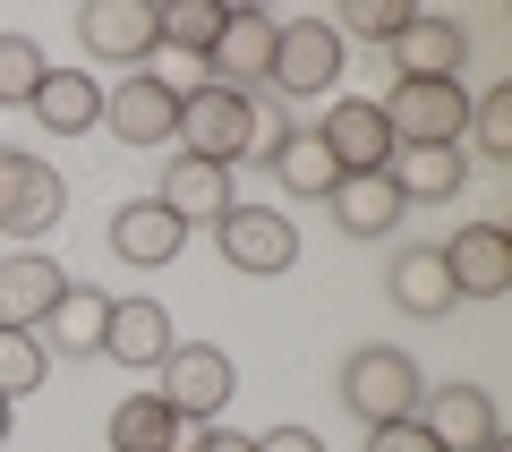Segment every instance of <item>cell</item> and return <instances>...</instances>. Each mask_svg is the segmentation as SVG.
<instances>
[{
	"instance_id": "e0dca14e",
	"label": "cell",
	"mask_w": 512,
	"mask_h": 452,
	"mask_svg": "<svg viewBox=\"0 0 512 452\" xmlns=\"http://www.w3.org/2000/svg\"><path fill=\"white\" fill-rule=\"evenodd\" d=\"M171 308L163 299H111V316H103V350L120 367H163L171 359Z\"/></svg>"
},
{
	"instance_id": "d4e9b609",
	"label": "cell",
	"mask_w": 512,
	"mask_h": 452,
	"mask_svg": "<svg viewBox=\"0 0 512 452\" xmlns=\"http://www.w3.org/2000/svg\"><path fill=\"white\" fill-rule=\"evenodd\" d=\"M274 180L291 188V197H316V205H325L333 188H342V163L325 154V137H316V128H291V137L274 145Z\"/></svg>"
},
{
	"instance_id": "83f0119b",
	"label": "cell",
	"mask_w": 512,
	"mask_h": 452,
	"mask_svg": "<svg viewBox=\"0 0 512 452\" xmlns=\"http://www.w3.org/2000/svg\"><path fill=\"white\" fill-rule=\"evenodd\" d=\"M43 376H52V350H43L35 333H0V401L43 393Z\"/></svg>"
},
{
	"instance_id": "d6986e66",
	"label": "cell",
	"mask_w": 512,
	"mask_h": 452,
	"mask_svg": "<svg viewBox=\"0 0 512 452\" xmlns=\"http://www.w3.org/2000/svg\"><path fill=\"white\" fill-rule=\"evenodd\" d=\"M103 316H111V299L94 282H69L60 290V308L35 325V342L52 350V359H103Z\"/></svg>"
},
{
	"instance_id": "f546056e",
	"label": "cell",
	"mask_w": 512,
	"mask_h": 452,
	"mask_svg": "<svg viewBox=\"0 0 512 452\" xmlns=\"http://www.w3.org/2000/svg\"><path fill=\"white\" fill-rule=\"evenodd\" d=\"M402 26H410V9H402V0H350V9H342V18H333V35H359V43H384V52H393V35H402Z\"/></svg>"
},
{
	"instance_id": "ba28073f",
	"label": "cell",
	"mask_w": 512,
	"mask_h": 452,
	"mask_svg": "<svg viewBox=\"0 0 512 452\" xmlns=\"http://www.w3.org/2000/svg\"><path fill=\"white\" fill-rule=\"evenodd\" d=\"M419 427L436 435L444 452H504V410H495L487 384H444V393H419Z\"/></svg>"
},
{
	"instance_id": "5bb4252c",
	"label": "cell",
	"mask_w": 512,
	"mask_h": 452,
	"mask_svg": "<svg viewBox=\"0 0 512 452\" xmlns=\"http://www.w3.org/2000/svg\"><path fill=\"white\" fill-rule=\"evenodd\" d=\"M274 35H282V18H265V9H222V35H214V52H205L214 86L256 94L265 69H274Z\"/></svg>"
},
{
	"instance_id": "603a6c76",
	"label": "cell",
	"mask_w": 512,
	"mask_h": 452,
	"mask_svg": "<svg viewBox=\"0 0 512 452\" xmlns=\"http://www.w3.org/2000/svg\"><path fill=\"white\" fill-rule=\"evenodd\" d=\"M35 111L52 137H86V128H103V86H94L86 69H43V86H35Z\"/></svg>"
},
{
	"instance_id": "4316f807",
	"label": "cell",
	"mask_w": 512,
	"mask_h": 452,
	"mask_svg": "<svg viewBox=\"0 0 512 452\" xmlns=\"http://www.w3.org/2000/svg\"><path fill=\"white\" fill-rule=\"evenodd\" d=\"M163 18V43L171 52H214V35H222V0H171V9H154Z\"/></svg>"
},
{
	"instance_id": "cb8c5ba5",
	"label": "cell",
	"mask_w": 512,
	"mask_h": 452,
	"mask_svg": "<svg viewBox=\"0 0 512 452\" xmlns=\"http://www.w3.org/2000/svg\"><path fill=\"white\" fill-rule=\"evenodd\" d=\"M111 452H180L188 444V427L163 410V393H128V401H111Z\"/></svg>"
},
{
	"instance_id": "8fae6325",
	"label": "cell",
	"mask_w": 512,
	"mask_h": 452,
	"mask_svg": "<svg viewBox=\"0 0 512 452\" xmlns=\"http://www.w3.org/2000/svg\"><path fill=\"white\" fill-rule=\"evenodd\" d=\"M384 128H393V145H461V128H470V94H461V86H402V77H393V94H384Z\"/></svg>"
},
{
	"instance_id": "ac0fdd59",
	"label": "cell",
	"mask_w": 512,
	"mask_h": 452,
	"mask_svg": "<svg viewBox=\"0 0 512 452\" xmlns=\"http://www.w3.org/2000/svg\"><path fill=\"white\" fill-rule=\"evenodd\" d=\"M384 180L402 188V205H453L461 180H470V163H461V145H393Z\"/></svg>"
},
{
	"instance_id": "6da1fadb",
	"label": "cell",
	"mask_w": 512,
	"mask_h": 452,
	"mask_svg": "<svg viewBox=\"0 0 512 452\" xmlns=\"http://www.w3.org/2000/svg\"><path fill=\"white\" fill-rule=\"evenodd\" d=\"M248 145H256V94L239 86H188L180 94V128H171V154H197V163H248Z\"/></svg>"
},
{
	"instance_id": "d6a6232c",
	"label": "cell",
	"mask_w": 512,
	"mask_h": 452,
	"mask_svg": "<svg viewBox=\"0 0 512 452\" xmlns=\"http://www.w3.org/2000/svg\"><path fill=\"white\" fill-rule=\"evenodd\" d=\"M282 137H291V120L256 103V145H248V163H274V145H282Z\"/></svg>"
},
{
	"instance_id": "9a60e30c",
	"label": "cell",
	"mask_w": 512,
	"mask_h": 452,
	"mask_svg": "<svg viewBox=\"0 0 512 452\" xmlns=\"http://www.w3.org/2000/svg\"><path fill=\"white\" fill-rule=\"evenodd\" d=\"M316 137H325V154L342 163V180H350V171H384V163H393V128H384L376 94H342V103L316 120Z\"/></svg>"
},
{
	"instance_id": "484cf974",
	"label": "cell",
	"mask_w": 512,
	"mask_h": 452,
	"mask_svg": "<svg viewBox=\"0 0 512 452\" xmlns=\"http://www.w3.org/2000/svg\"><path fill=\"white\" fill-rule=\"evenodd\" d=\"M461 163H512V86H487V94H470Z\"/></svg>"
},
{
	"instance_id": "3957f363",
	"label": "cell",
	"mask_w": 512,
	"mask_h": 452,
	"mask_svg": "<svg viewBox=\"0 0 512 452\" xmlns=\"http://www.w3.org/2000/svg\"><path fill=\"white\" fill-rule=\"evenodd\" d=\"M154 393H163V410L180 418V427H214L222 410H231V393H239V367H231V350H214V342H171V359L154 367Z\"/></svg>"
},
{
	"instance_id": "277c9868",
	"label": "cell",
	"mask_w": 512,
	"mask_h": 452,
	"mask_svg": "<svg viewBox=\"0 0 512 452\" xmlns=\"http://www.w3.org/2000/svg\"><path fill=\"white\" fill-rule=\"evenodd\" d=\"M214 248H222V265L248 273V282H274V273L299 265V231L274 205H231V214L214 222Z\"/></svg>"
},
{
	"instance_id": "f1b7e54d",
	"label": "cell",
	"mask_w": 512,
	"mask_h": 452,
	"mask_svg": "<svg viewBox=\"0 0 512 452\" xmlns=\"http://www.w3.org/2000/svg\"><path fill=\"white\" fill-rule=\"evenodd\" d=\"M43 43L35 35H0V103H35V86H43Z\"/></svg>"
},
{
	"instance_id": "7402d4cb",
	"label": "cell",
	"mask_w": 512,
	"mask_h": 452,
	"mask_svg": "<svg viewBox=\"0 0 512 452\" xmlns=\"http://www.w3.org/2000/svg\"><path fill=\"white\" fill-rule=\"evenodd\" d=\"M325 205H333V222H342L350 239H384V231H402V214H410L402 188L384 180V171H350V180L333 188Z\"/></svg>"
},
{
	"instance_id": "e575fe53",
	"label": "cell",
	"mask_w": 512,
	"mask_h": 452,
	"mask_svg": "<svg viewBox=\"0 0 512 452\" xmlns=\"http://www.w3.org/2000/svg\"><path fill=\"white\" fill-rule=\"evenodd\" d=\"M0 444H9V401H0Z\"/></svg>"
},
{
	"instance_id": "ffe728a7",
	"label": "cell",
	"mask_w": 512,
	"mask_h": 452,
	"mask_svg": "<svg viewBox=\"0 0 512 452\" xmlns=\"http://www.w3.org/2000/svg\"><path fill=\"white\" fill-rule=\"evenodd\" d=\"M154 197H163L171 214L188 222V231H197V222H222V214L239 205V197H231V171H222V163H197V154H171Z\"/></svg>"
},
{
	"instance_id": "30bf717a",
	"label": "cell",
	"mask_w": 512,
	"mask_h": 452,
	"mask_svg": "<svg viewBox=\"0 0 512 452\" xmlns=\"http://www.w3.org/2000/svg\"><path fill=\"white\" fill-rule=\"evenodd\" d=\"M103 128L120 145H171V128H180V86L154 69H128L120 86L103 94Z\"/></svg>"
},
{
	"instance_id": "4fadbf2b",
	"label": "cell",
	"mask_w": 512,
	"mask_h": 452,
	"mask_svg": "<svg viewBox=\"0 0 512 452\" xmlns=\"http://www.w3.org/2000/svg\"><path fill=\"white\" fill-rule=\"evenodd\" d=\"M60 290H69V265L60 256H43V248L0 256V333H35L60 308Z\"/></svg>"
},
{
	"instance_id": "1f68e13d",
	"label": "cell",
	"mask_w": 512,
	"mask_h": 452,
	"mask_svg": "<svg viewBox=\"0 0 512 452\" xmlns=\"http://www.w3.org/2000/svg\"><path fill=\"white\" fill-rule=\"evenodd\" d=\"M248 452H325L316 427H274V435H248Z\"/></svg>"
},
{
	"instance_id": "9c48e42d",
	"label": "cell",
	"mask_w": 512,
	"mask_h": 452,
	"mask_svg": "<svg viewBox=\"0 0 512 452\" xmlns=\"http://www.w3.org/2000/svg\"><path fill=\"white\" fill-rule=\"evenodd\" d=\"M393 69H402V86H461V69H470V26L410 9V26L393 35Z\"/></svg>"
},
{
	"instance_id": "7a4b0ae2",
	"label": "cell",
	"mask_w": 512,
	"mask_h": 452,
	"mask_svg": "<svg viewBox=\"0 0 512 452\" xmlns=\"http://www.w3.org/2000/svg\"><path fill=\"white\" fill-rule=\"evenodd\" d=\"M419 367H410V350H384V342H367V350H350L342 359V410L359 418V427H393V418H419Z\"/></svg>"
},
{
	"instance_id": "7c38bea8",
	"label": "cell",
	"mask_w": 512,
	"mask_h": 452,
	"mask_svg": "<svg viewBox=\"0 0 512 452\" xmlns=\"http://www.w3.org/2000/svg\"><path fill=\"white\" fill-rule=\"evenodd\" d=\"M436 256L453 273V299H504L512 290V231L504 222H461Z\"/></svg>"
},
{
	"instance_id": "836d02e7",
	"label": "cell",
	"mask_w": 512,
	"mask_h": 452,
	"mask_svg": "<svg viewBox=\"0 0 512 452\" xmlns=\"http://www.w3.org/2000/svg\"><path fill=\"white\" fill-rule=\"evenodd\" d=\"M180 452H248V435H231V427H197Z\"/></svg>"
},
{
	"instance_id": "52a82bcc",
	"label": "cell",
	"mask_w": 512,
	"mask_h": 452,
	"mask_svg": "<svg viewBox=\"0 0 512 452\" xmlns=\"http://www.w3.org/2000/svg\"><path fill=\"white\" fill-rule=\"evenodd\" d=\"M77 43L111 69H137V60L163 52V18H154V0H86L77 9Z\"/></svg>"
},
{
	"instance_id": "4dcf8cb0",
	"label": "cell",
	"mask_w": 512,
	"mask_h": 452,
	"mask_svg": "<svg viewBox=\"0 0 512 452\" xmlns=\"http://www.w3.org/2000/svg\"><path fill=\"white\" fill-rule=\"evenodd\" d=\"M367 452H444L419 418H393V427H367Z\"/></svg>"
},
{
	"instance_id": "5b68a950",
	"label": "cell",
	"mask_w": 512,
	"mask_h": 452,
	"mask_svg": "<svg viewBox=\"0 0 512 452\" xmlns=\"http://www.w3.org/2000/svg\"><path fill=\"white\" fill-rule=\"evenodd\" d=\"M60 214H69V180H60L43 154L0 145V231L9 239H43Z\"/></svg>"
},
{
	"instance_id": "2e32d148",
	"label": "cell",
	"mask_w": 512,
	"mask_h": 452,
	"mask_svg": "<svg viewBox=\"0 0 512 452\" xmlns=\"http://www.w3.org/2000/svg\"><path fill=\"white\" fill-rule=\"evenodd\" d=\"M111 256H120V265H137V273H154V265H171V256L188 248V222L171 214L163 197H137V205H120V214H111Z\"/></svg>"
},
{
	"instance_id": "44dd1931",
	"label": "cell",
	"mask_w": 512,
	"mask_h": 452,
	"mask_svg": "<svg viewBox=\"0 0 512 452\" xmlns=\"http://www.w3.org/2000/svg\"><path fill=\"white\" fill-rule=\"evenodd\" d=\"M384 299H393L402 316H419V325H436V316L461 308V299H453V273H444L436 248H402V256H393V273H384Z\"/></svg>"
},
{
	"instance_id": "8992f818",
	"label": "cell",
	"mask_w": 512,
	"mask_h": 452,
	"mask_svg": "<svg viewBox=\"0 0 512 452\" xmlns=\"http://www.w3.org/2000/svg\"><path fill=\"white\" fill-rule=\"evenodd\" d=\"M265 86L291 94V103H308V94H333V86H342V35H333V18H291V26H282Z\"/></svg>"
}]
</instances>
